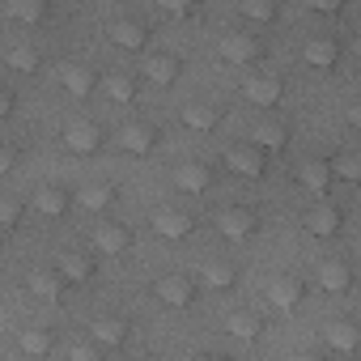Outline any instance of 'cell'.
I'll return each mask as SVG.
<instances>
[{
    "instance_id": "37",
    "label": "cell",
    "mask_w": 361,
    "mask_h": 361,
    "mask_svg": "<svg viewBox=\"0 0 361 361\" xmlns=\"http://www.w3.org/2000/svg\"><path fill=\"white\" fill-rule=\"evenodd\" d=\"M161 9H166L170 18H192V13H196V5H183V0H161Z\"/></svg>"
},
{
    "instance_id": "18",
    "label": "cell",
    "mask_w": 361,
    "mask_h": 361,
    "mask_svg": "<svg viewBox=\"0 0 361 361\" xmlns=\"http://www.w3.org/2000/svg\"><path fill=\"white\" fill-rule=\"evenodd\" d=\"M323 340H327V348H336V353H353L357 340H361V331H357V323H348V319H331V323L323 327Z\"/></svg>"
},
{
    "instance_id": "38",
    "label": "cell",
    "mask_w": 361,
    "mask_h": 361,
    "mask_svg": "<svg viewBox=\"0 0 361 361\" xmlns=\"http://www.w3.org/2000/svg\"><path fill=\"white\" fill-rule=\"evenodd\" d=\"M13 161H18V153H13L9 145H0V174H9V170H13Z\"/></svg>"
},
{
    "instance_id": "26",
    "label": "cell",
    "mask_w": 361,
    "mask_h": 361,
    "mask_svg": "<svg viewBox=\"0 0 361 361\" xmlns=\"http://www.w3.org/2000/svg\"><path fill=\"white\" fill-rule=\"evenodd\" d=\"M111 43H115V47H128V51H140V47L149 43V30H145L140 22H115V26H111Z\"/></svg>"
},
{
    "instance_id": "14",
    "label": "cell",
    "mask_w": 361,
    "mask_h": 361,
    "mask_svg": "<svg viewBox=\"0 0 361 361\" xmlns=\"http://www.w3.org/2000/svg\"><path fill=\"white\" fill-rule=\"evenodd\" d=\"M60 85L73 94V98H90L98 90V73L90 64H64L60 68Z\"/></svg>"
},
{
    "instance_id": "34",
    "label": "cell",
    "mask_w": 361,
    "mask_h": 361,
    "mask_svg": "<svg viewBox=\"0 0 361 361\" xmlns=\"http://www.w3.org/2000/svg\"><path fill=\"white\" fill-rule=\"evenodd\" d=\"M9 68L13 73H35L39 68V51L35 47H13L9 51Z\"/></svg>"
},
{
    "instance_id": "22",
    "label": "cell",
    "mask_w": 361,
    "mask_h": 361,
    "mask_svg": "<svg viewBox=\"0 0 361 361\" xmlns=\"http://www.w3.org/2000/svg\"><path fill=\"white\" fill-rule=\"evenodd\" d=\"M26 289H30L35 298H43V302H56V298L64 293V281H60L51 268H35V272L26 276Z\"/></svg>"
},
{
    "instance_id": "23",
    "label": "cell",
    "mask_w": 361,
    "mask_h": 361,
    "mask_svg": "<svg viewBox=\"0 0 361 361\" xmlns=\"http://www.w3.org/2000/svg\"><path fill=\"white\" fill-rule=\"evenodd\" d=\"M226 331L234 340H255L264 331V319H259V310H234V314H226Z\"/></svg>"
},
{
    "instance_id": "20",
    "label": "cell",
    "mask_w": 361,
    "mask_h": 361,
    "mask_svg": "<svg viewBox=\"0 0 361 361\" xmlns=\"http://www.w3.org/2000/svg\"><path fill=\"white\" fill-rule=\"evenodd\" d=\"M145 77H149L153 85H174V81H178V60L166 56V51L145 56Z\"/></svg>"
},
{
    "instance_id": "21",
    "label": "cell",
    "mask_w": 361,
    "mask_h": 361,
    "mask_svg": "<svg viewBox=\"0 0 361 361\" xmlns=\"http://www.w3.org/2000/svg\"><path fill=\"white\" fill-rule=\"evenodd\" d=\"M77 204H81L85 213H106V209L115 204V183H85L81 196H77Z\"/></svg>"
},
{
    "instance_id": "2",
    "label": "cell",
    "mask_w": 361,
    "mask_h": 361,
    "mask_svg": "<svg viewBox=\"0 0 361 361\" xmlns=\"http://www.w3.org/2000/svg\"><path fill=\"white\" fill-rule=\"evenodd\" d=\"M255 230H259V213L247 209V204H226L217 213V234L230 238V243H247Z\"/></svg>"
},
{
    "instance_id": "32",
    "label": "cell",
    "mask_w": 361,
    "mask_h": 361,
    "mask_svg": "<svg viewBox=\"0 0 361 361\" xmlns=\"http://www.w3.org/2000/svg\"><path fill=\"white\" fill-rule=\"evenodd\" d=\"M106 94H111V102H136V81L128 73H115V77H106Z\"/></svg>"
},
{
    "instance_id": "16",
    "label": "cell",
    "mask_w": 361,
    "mask_h": 361,
    "mask_svg": "<svg viewBox=\"0 0 361 361\" xmlns=\"http://www.w3.org/2000/svg\"><path fill=\"white\" fill-rule=\"evenodd\" d=\"M178 119H183L192 132H213V128H217V119H221V111H217L213 102L196 98V102H188V106H183V115H178Z\"/></svg>"
},
{
    "instance_id": "4",
    "label": "cell",
    "mask_w": 361,
    "mask_h": 361,
    "mask_svg": "<svg viewBox=\"0 0 361 361\" xmlns=\"http://www.w3.org/2000/svg\"><path fill=\"white\" fill-rule=\"evenodd\" d=\"M259 56H264V43H259L255 35L234 30V35H226V39H221V60H226V64H234V68H247V64H255Z\"/></svg>"
},
{
    "instance_id": "5",
    "label": "cell",
    "mask_w": 361,
    "mask_h": 361,
    "mask_svg": "<svg viewBox=\"0 0 361 361\" xmlns=\"http://www.w3.org/2000/svg\"><path fill=\"white\" fill-rule=\"evenodd\" d=\"M243 94H247V102H255L259 111H272V106L285 98V81L272 77V73H255V77H247Z\"/></svg>"
},
{
    "instance_id": "40",
    "label": "cell",
    "mask_w": 361,
    "mask_h": 361,
    "mask_svg": "<svg viewBox=\"0 0 361 361\" xmlns=\"http://www.w3.org/2000/svg\"><path fill=\"white\" fill-rule=\"evenodd\" d=\"M9 115H13V94L0 90V119H9Z\"/></svg>"
},
{
    "instance_id": "7",
    "label": "cell",
    "mask_w": 361,
    "mask_h": 361,
    "mask_svg": "<svg viewBox=\"0 0 361 361\" xmlns=\"http://www.w3.org/2000/svg\"><path fill=\"white\" fill-rule=\"evenodd\" d=\"M98 145H102V128H98V123L77 119V123H68V128H64V149H68V153L90 157V153H98Z\"/></svg>"
},
{
    "instance_id": "6",
    "label": "cell",
    "mask_w": 361,
    "mask_h": 361,
    "mask_svg": "<svg viewBox=\"0 0 361 361\" xmlns=\"http://www.w3.org/2000/svg\"><path fill=\"white\" fill-rule=\"evenodd\" d=\"M264 166H268V153H259L251 140L226 149V170H234V174H243V178H259Z\"/></svg>"
},
{
    "instance_id": "13",
    "label": "cell",
    "mask_w": 361,
    "mask_h": 361,
    "mask_svg": "<svg viewBox=\"0 0 361 361\" xmlns=\"http://www.w3.org/2000/svg\"><path fill=\"white\" fill-rule=\"evenodd\" d=\"M302 60H306L310 68H336L340 47H336V39H331V35H310V39L302 43Z\"/></svg>"
},
{
    "instance_id": "11",
    "label": "cell",
    "mask_w": 361,
    "mask_h": 361,
    "mask_svg": "<svg viewBox=\"0 0 361 361\" xmlns=\"http://www.w3.org/2000/svg\"><path fill=\"white\" fill-rule=\"evenodd\" d=\"M174 188L183 192V196H204L213 188V170L204 161H183L174 170Z\"/></svg>"
},
{
    "instance_id": "27",
    "label": "cell",
    "mask_w": 361,
    "mask_h": 361,
    "mask_svg": "<svg viewBox=\"0 0 361 361\" xmlns=\"http://www.w3.org/2000/svg\"><path fill=\"white\" fill-rule=\"evenodd\" d=\"M298 183H302L306 192H314V196H327V183H331L327 161H306V166L298 170Z\"/></svg>"
},
{
    "instance_id": "19",
    "label": "cell",
    "mask_w": 361,
    "mask_h": 361,
    "mask_svg": "<svg viewBox=\"0 0 361 361\" xmlns=\"http://www.w3.org/2000/svg\"><path fill=\"white\" fill-rule=\"evenodd\" d=\"M94 247H98L102 255H123V251L132 247V230H128V226H115V221H111V226H102V230L94 234Z\"/></svg>"
},
{
    "instance_id": "15",
    "label": "cell",
    "mask_w": 361,
    "mask_h": 361,
    "mask_svg": "<svg viewBox=\"0 0 361 361\" xmlns=\"http://www.w3.org/2000/svg\"><path fill=\"white\" fill-rule=\"evenodd\" d=\"M340 226H344V217H340L336 204H314V209L306 213V230H310L314 238H336Z\"/></svg>"
},
{
    "instance_id": "33",
    "label": "cell",
    "mask_w": 361,
    "mask_h": 361,
    "mask_svg": "<svg viewBox=\"0 0 361 361\" xmlns=\"http://www.w3.org/2000/svg\"><path fill=\"white\" fill-rule=\"evenodd\" d=\"M327 170H336L344 183H357V178H361V157L357 153H340V157L327 161Z\"/></svg>"
},
{
    "instance_id": "36",
    "label": "cell",
    "mask_w": 361,
    "mask_h": 361,
    "mask_svg": "<svg viewBox=\"0 0 361 361\" xmlns=\"http://www.w3.org/2000/svg\"><path fill=\"white\" fill-rule=\"evenodd\" d=\"M18 217H22V204H18V200H9V196H0V230H13V226H18Z\"/></svg>"
},
{
    "instance_id": "35",
    "label": "cell",
    "mask_w": 361,
    "mask_h": 361,
    "mask_svg": "<svg viewBox=\"0 0 361 361\" xmlns=\"http://www.w3.org/2000/svg\"><path fill=\"white\" fill-rule=\"evenodd\" d=\"M68 361H102V348H98L94 340H77V344L68 348Z\"/></svg>"
},
{
    "instance_id": "12",
    "label": "cell",
    "mask_w": 361,
    "mask_h": 361,
    "mask_svg": "<svg viewBox=\"0 0 361 361\" xmlns=\"http://www.w3.org/2000/svg\"><path fill=\"white\" fill-rule=\"evenodd\" d=\"M128 319L123 314H98L94 323H90V340L98 344V348H115V344H123L128 340Z\"/></svg>"
},
{
    "instance_id": "10",
    "label": "cell",
    "mask_w": 361,
    "mask_h": 361,
    "mask_svg": "<svg viewBox=\"0 0 361 361\" xmlns=\"http://www.w3.org/2000/svg\"><path fill=\"white\" fill-rule=\"evenodd\" d=\"M302 293H306V285H302L298 276H289V272L268 281V306H276V310H285V314L302 306Z\"/></svg>"
},
{
    "instance_id": "31",
    "label": "cell",
    "mask_w": 361,
    "mask_h": 361,
    "mask_svg": "<svg viewBox=\"0 0 361 361\" xmlns=\"http://www.w3.org/2000/svg\"><path fill=\"white\" fill-rule=\"evenodd\" d=\"M238 13H243L247 22H276V18H281V5H276V0H243Z\"/></svg>"
},
{
    "instance_id": "3",
    "label": "cell",
    "mask_w": 361,
    "mask_h": 361,
    "mask_svg": "<svg viewBox=\"0 0 361 361\" xmlns=\"http://www.w3.org/2000/svg\"><path fill=\"white\" fill-rule=\"evenodd\" d=\"M192 226H196V217H192L188 209H178V204H161V209L153 213V234H157V238H166V243L188 238V234H192Z\"/></svg>"
},
{
    "instance_id": "43",
    "label": "cell",
    "mask_w": 361,
    "mask_h": 361,
    "mask_svg": "<svg viewBox=\"0 0 361 361\" xmlns=\"http://www.w3.org/2000/svg\"><path fill=\"white\" fill-rule=\"evenodd\" d=\"M132 361H157V357H149V353H140V357H132Z\"/></svg>"
},
{
    "instance_id": "29",
    "label": "cell",
    "mask_w": 361,
    "mask_h": 361,
    "mask_svg": "<svg viewBox=\"0 0 361 361\" xmlns=\"http://www.w3.org/2000/svg\"><path fill=\"white\" fill-rule=\"evenodd\" d=\"M18 344H22V353H26V357H47V353L56 348V340H51V331H47V327H22Z\"/></svg>"
},
{
    "instance_id": "42",
    "label": "cell",
    "mask_w": 361,
    "mask_h": 361,
    "mask_svg": "<svg viewBox=\"0 0 361 361\" xmlns=\"http://www.w3.org/2000/svg\"><path fill=\"white\" fill-rule=\"evenodd\" d=\"M293 361H327V357H323V353H298Z\"/></svg>"
},
{
    "instance_id": "24",
    "label": "cell",
    "mask_w": 361,
    "mask_h": 361,
    "mask_svg": "<svg viewBox=\"0 0 361 361\" xmlns=\"http://www.w3.org/2000/svg\"><path fill=\"white\" fill-rule=\"evenodd\" d=\"M5 13H9L13 22H22V26H35V22H47L51 5H47V0H9Z\"/></svg>"
},
{
    "instance_id": "8",
    "label": "cell",
    "mask_w": 361,
    "mask_h": 361,
    "mask_svg": "<svg viewBox=\"0 0 361 361\" xmlns=\"http://www.w3.org/2000/svg\"><path fill=\"white\" fill-rule=\"evenodd\" d=\"M157 128L153 123H123V132H119V145H123V153H132V157H149L153 149H157Z\"/></svg>"
},
{
    "instance_id": "28",
    "label": "cell",
    "mask_w": 361,
    "mask_h": 361,
    "mask_svg": "<svg viewBox=\"0 0 361 361\" xmlns=\"http://www.w3.org/2000/svg\"><path fill=\"white\" fill-rule=\"evenodd\" d=\"M238 281V272H234V264H221V259H213V264H204V272H200V281L196 285H204V289H230Z\"/></svg>"
},
{
    "instance_id": "1",
    "label": "cell",
    "mask_w": 361,
    "mask_h": 361,
    "mask_svg": "<svg viewBox=\"0 0 361 361\" xmlns=\"http://www.w3.org/2000/svg\"><path fill=\"white\" fill-rule=\"evenodd\" d=\"M196 289H200V285H196L188 272H166V276L153 281V298H157L161 306H170V310L192 306V302H196Z\"/></svg>"
},
{
    "instance_id": "41",
    "label": "cell",
    "mask_w": 361,
    "mask_h": 361,
    "mask_svg": "<svg viewBox=\"0 0 361 361\" xmlns=\"http://www.w3.org/2000/svg\"><path fill=\"white\" fill-rule=\"evenodd\" d=\"M196 361H234V357H226V353H200Z\"/></svg>"
},
{
    "instance_id": "25",
    "label": "cell",
    "mask_w": 361,
    "mask_h": 361,
    "mask_svg": "<svg viewBox=\"0 0 361 361\" xmlns=\"http://www.w3.org/2000/svg\"><path fill=\"white\" fill-rule=\"evenodd\" d=\"M30 204H35V213H43V217H60L73 200H68L64 188H39V192L30 196Z\"/></svg>"
},
{
    "instance_id": "9",
    "label": "cell",
    "mask_w": 361,
    "mask_h": 361,
    "mask_svg": "<svg viewBox=\"0 0 361 361\" xmlns=\"http://www.w3.org/2000/svg\"><path fill=\"white\" fill-rule=\"evenodd\" d=\"M64 285H85V281H94V259L85 255V251H64L60 259H56V268H51Z\"/></svg>"
},
{
    "instance_id": "17",
    "label": "cell",
    "mask_w": 361,
    "mask_h": 361,
    "mask_svg": "<svg viewBox=\"0 0 361 361\" xmlns=\"http://www.w3.org/2000/svg\"><path fill=\"white\" fill-rule=\"evenodd\" d=\"M285 140H289V128H285L281 119H264V123L251 132V145H255L259 153H276V149H285Z\"/></svg>"
},
{
    "instance_id": "30",
    "label": "cell",
    "mask_w": 361,
    "mask_h": 361,
    "mask_svg": "<svg viewBox=\"0 0 361 361\" xmlns=\"http://www.w3.org/2000/svg\"><path fill=\"white\" fill-rule=\"evenodd\" d=\"M319 285H323L327 293H348V289H353V272H348L340 259H331V264H323V272H319Z\"/></svg>"
},
{
    "instance_id": "39",
    "label": "cell",
    "mask_w": 361,
    "mask_h": 361,
    "mask_svg": "<svg viewBox=\"0 0 361 361\" xmlns=\"http://www.w3.org/2000/svg\"><path fill=\"white\" fill-rule=\"evenodd\" d=\"M314 13H340V0H310Z\"/></svg>"
}]
</instances>
